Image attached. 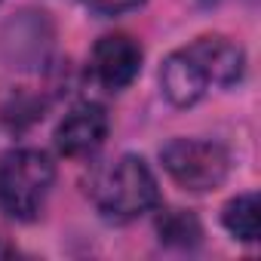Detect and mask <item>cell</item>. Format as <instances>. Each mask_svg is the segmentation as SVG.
<instances>
[{
  "label": "cell",
  "mask_w": 261,
  "mask_h": 261,
  "mask_svg": "<svg viewBox=\"0 0 261 261\" xmlns=\"http://www.w3.org/2000/svg\"><path fill=\"white\" fill-rule=\"evenodd\" d=\"M157 178L142 157H120L105 166L92 181V203L117 221L139 218L157 206Z\"/></svg>",
  "instance_id": "cell-1"
},
{
  "label": "cell",
  "mask_w": 261,
  "mask_h": 261,
  "mask_svg": "<svg viewBox=\"0 0 261 261\" xmlns=\"http://www.w3.org/2000/svg\"><path fill=\"white\" fill-rule=\"evenodd\" d=\"M108 136V114L98 105L74 108L56 129V148L65 157H89L105 145Z\"/></svg>",
  "instance_id": "cell-5"
},
{
  "label": "cell",
  "mask_w": 261,
  "mask_h": 261,
  "mask_svg": "<svg viewBox=\"0 0 261 261\" xmlns=\"http://www.w3.org/2000/svg\"><path fill=\"white\" fill-rule=\"evenodd\" d=\"M86 4L101 16H120V13H129V10L142 7L145 0H86Z\"/></svg>",
  "instance_id": "cell-10"
},
{
  "label": "cell",
  "mask_w": 261,
  "mask_h": 261,
  "mask_svg": "<svg viewBox=\"0 0 261 261\" xmlns=\"http://www.w3.org/2000/svg\"><path fill=\"white\" fill-rule=\"evenodd\" d=\"M56 169L43 151L22 148L0 160V209L19 221H31L53 188Z\"/></svg>",
  "instance_id": "cell-2"
},
{
  "label": "cell",
  "mask_w": 261,
  "mask_h": 261,
  "mask_svg": "<svg viewBox=\"0 0 261 261\" xmlns=\"http://www.w3.org/2000/svg\"><path fill=\"white\" fill-rule=\"evenodd\" d=\"M160 157H163L166 172L188 191H212L230 172V157L215 142L172 139L160 151Z\"/></svg>",
  "instance_id": "cell-3"
},
{
  "label": "cell",
  "mask_w": 261,
  "mask_h": 261,
  "mask_svg": "<svg viewBox=\"0 0 261 261\" xmlns=\"http://www.w3.org/2000/svg\"><path fill=\"white\" fill-rule=\"evenodd\" d=\"M0 255H13V249H10V246H4V243H0Z\"/></svg>",
  "instance_id": "cell-11"
},
{
  "label": "cell",
  "mask_w": 261,
  "mask_h": 261,
  "mask_svg": "<svg viewBox=\"0 0 261 261\" xmlns=\"http://www.w3.org/2000/svg\"><path fill=\"white\" fill-rule=\"evenodd\" d=\"M142 71V49L126 34H108L92 49V74L108 89L129 86Z\"/></svg>",
  "instance_id": "cell-4"
},
{
  "label": "cell",
  "mask_w": 261,
  "mask_h": 261,
  "mask_svg": "<svg viewBox=\"0 0 261 261\" xmlns=\"http://www.w3.org/2000/svg\"><path fill=\"white\" fill-rule=\"evenodd\" d=\"M160 86H163V95L175 108H191L194 101L203 98V92L209 86V77H206V71L200 68V62L188 49H178V53H172L163 62V68H160Z\"/></svg>",
  "instance_id": "cell-6"
},
{
  "label": "cell",
  "mask_w": 261,
  "mask_h": 261,
  "mask_svg": "<svg viewBox=\"0 0 261 261\" xmlns=\"http://www.w3.org/2000/svg\"><path fill=\"white\" fill-rule=\"evenodd\" d=\"M157 230H160V240H166L172 246H191L200 237V221L185 209H169L160 215Z\"/></svg>",
  "instance_id": "cell-9"
},
{
  "label": "cell",
  "mask_w": 261,
  "mask_h": 261,
  "mask_svg": "<svg viewBox=\"0 0 261 261\" xmlns=\"http://www.w3.org/2000/svg\"><path fill=\"white\" fill-rule=\"evenodd\" d=\"M188 53L200 62V68L206 71L209 83H218V86H230L243 77V49L237 43H230L227 37H200L188 46Z\"/></svg>",
  "instance_id": "cell-7"
},
{
  "label": "cell",
  "mask_w": 261,
  "mask_h": 261,
  "mask_svg": "<svg viewBox=\"0 0 261 261\" xmlns=\"http://www.w3.org/2000/svg\"><path fill=\"white\" fill-rule=\"evenodd\" d=\"M224 227L243 240V243H255L261 233V203L258 194H240L237 200H230L224 206Z\"/></svg>",
  "instance_id": "cell-8"
}]
</instances>
